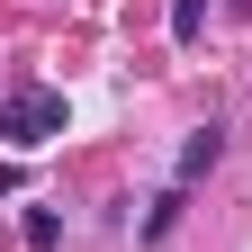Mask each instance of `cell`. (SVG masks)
I'll list each match as a JSON object with an SVG mask.
<instances>
[{
  "label": "cell",
  "instance_id": "6da1fadb",
  "mask_svg": "<svg viewBox=\"0 0 252 252\" xmlns=\"http://www.w3.org/2000/svg\"><path fill=\"white\" fill-rule=\"evenodd\" d=\"M54 135H63V90H9V99H0V144L36 153Z\"/></svg>",
  "mask_w": 252,
  "mask_h": 252
},
{
  "label": "cell",
  "instance_id": "7a4b0ae2",
  "mask_svg": "<svg viewBox=\"0 0 252 252\" xmlns=\"http://www.w3.org/2000/svg\"><path fill=\"white\" fill-rule=\"evenodd\" d=\"M216 162H225V126H198V135L180 144V189H189V180H207Z\"/></svg>",
  "mask_w": 252,
  "mask_h": 252
},
{
  "label": "cell",
  "instance_id": "3957f363",
  "mask_svg": "<svg viewBox=\"0 0 252 252\" xmlns=\"http://www.w3.org/2000/svg\"><path fill=\"white\" fill-rule=\"evenodd\" d=\"M18 234H27V252H54V243H63V216H54V207H27Z\"/></svg>",
  "mask_w": 252,
  "mask_h": 252
},
{
  "label": "cell",
  "instance_id": "277c9868",
  "mask_svg": "<svg viewBox=\"0 0 252 252\" xmlns=\"http://www.w3.org/2000/svg\"><path fill=\"white\" fill-rule=\"evenodd\" d=\"M171 36H180V45L207 36V0H171Z\"/></svg>",
  "mask_w": 252,
  "mask_h": 252
},
{
  "label": "cell",
  "instance_id": "5b68a950",
  "mask_svg": "<svg viewBox=\"0 0 252 252\" xmlns=\"http://www.w3.org/2000/svg\"><path fill=\"white\" fill-rule=\"evenodd\" d=\"M171 225H180V189H162V198H153V207H144V243H162Z\"/></svg>",
  "mask_w": 252,
  "mask_h": 252
}]
</instances>
